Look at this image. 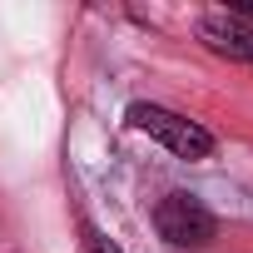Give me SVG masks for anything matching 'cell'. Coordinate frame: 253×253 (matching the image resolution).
Listing matches in <instances>:
<instances>
[{
  "instance_id": "1",
  "label": "cell",
  "mask_w": 253,
  "mask_h": 253,
  "mask_svg": "<svg viewBox=\"0 0 253 253\" xmlns=\"http://www.w3.org/2000/svg\"><path fill=\"white\" fill-rule=\"evenodd\" d=\"M129 124L134 129H144L149 139H159L169 154H179V159H209L213 154V134L204 129V124H194V119H184V114H174V109H164V104H129Z\"/></svg>"
},
{
  "instance_id": "2",
  "label": "cell",
  "mask_w": 253,
  "mask_h": 253,
  "mask_svg": "<svg viewBox=\"0 0 253 253\" xmlns=\"http://www.w3.org/2000/svg\"><path fill=\"white\" fill-rule=\"evenodd\" d=\"M154 228H159V238L174 243V248H209L213 233H218V218L209 213L204 199L174 189V194L159 199V209H154Z\"/></svg>"
},
{
  "instance_id": "3",
  "label": "cell",
  "mask_w": 253,
  "mask_h": 253,
  "mask_svg": "<svg viewBox=\"0 0 253 253\" xmlns=\"http://www.w3.org/2000/svg\"><path fill=\"white\" fill-rule=\"evenodd\" d=\"M199 40H204L213 55L233 60V65H253V25H243V20L228 15V10H209V15L199 20Z\"/></svg>"
},
{
  "instance_id": "4",
  "label": "cell",
  "mask_w": 253,
  "mask_h": 253,
  "mask_svg": "<svg viewBox=\"0 0 253 253\" xmlns=\"http://www.w3.org/2000/svg\"><path fill=\"white\" fill-rule=\"evenodd\" d=\"M80 253H124L109 233H99L94 223H80Z\"/></svg>"
}]
</instances>
